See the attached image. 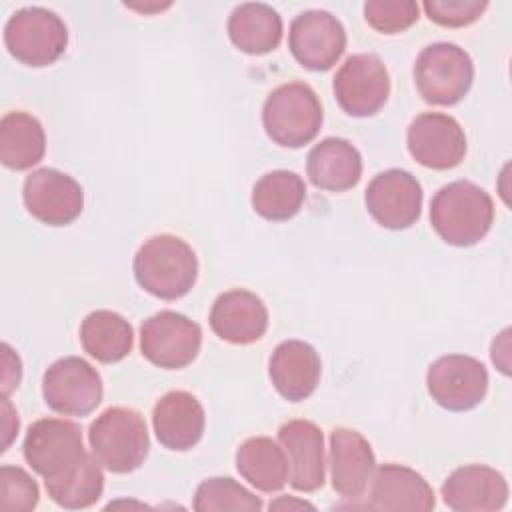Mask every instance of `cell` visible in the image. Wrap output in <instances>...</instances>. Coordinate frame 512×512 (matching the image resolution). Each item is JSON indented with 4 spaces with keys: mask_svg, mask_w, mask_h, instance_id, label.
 I'll list each match as a JSON object with an SVG mask.
<instances>
[{
    "mask_svg": "<svg viewBox=\"0 0 512 512\" xmlns=\"http://www.w3.org/2000/svg\"><path fill=\"white\" fill-rule=\"evenodd\" d=\"M494 222V202L486 190L470 180L442 186L430 202V224L452 246H474Z\"/></svg>",
    "mask_w": 512,
    "mask_h": 512,
    "instance_id": "6da1fadb",
    "label": "cell"
},
{
    "mask_svg": "<svg viewBox=\"0 0 512 512\" xmlns=\"http://www.w3.org/2000/svg\"><path fill=\"white\" fill-rule=\"evenodd\" d=\"M136 282L160 300H176L192 290L198 258L188 242L172 234L148 238L132 262Z\"/></svg>",
    "mask_w": 512,
    "mask_h": 512,
    "instance_id": "7a4b0ae2",
    "label": "cell"
},
{
    "mask_svg": "<svg viewBox=\"0 0 512 512\" xmlns=\"http://www.w3.org/2000/svg\"><path fill=\"white\" fill-rule=\"evenodd\" d=\"M94 458L114 474L140 468L150 450L148 428L140 412L124 406L104 410L88 428Z\"/></svg>",
    "mask_w": 512,
    "mask_h": 512,
    "instance_id": "3957f363",
    "label": "cell"
},
{
    "mask_svg": "<svg viewBox=\"0 0 512 512\" xmlns=\"http://www.w3.org/2000/svg\"><path fill=\"white\" fill-rule=\"evenodd\" d=\"M322 104L304 82H286L274 88L262 106V124L268 138L284 148L310 144L322 128Z\"/></svg>",
    "mask_w": 512,
    "mask_h": 512,
    "instance_id": "277c9868",
    "label": "cell"
},
{
    "mask_svg": "<svg viewBox=\"0 0 512 512\" xmlns=\"http://www.w3.org/2000/svg\"><path fill=\"white\" fill-rule=\"evenodd\" d=\"M474 64L470 54L452 42H434L414 62L418 94L434 106L458 104L470 90Z\"/></svg>",
    "mask_w": 512,
    "mask_h": 512,
    "instance_id": "5b68a950",
    "label": "cell"
},
{
    "mask_svg": "<svg viewBox=\"0 0 512 512\" xmlns=\"http://www.w3.org/2000/svg\"><path fill=\"white\" fill-rule=\"evenodd\" d=\"M4 44L18 62L40 68L56 62L64 54L68 28L56 12L42 6H26L8 18Z\"/></svg>",
    "mask_w": 512,
    "mask_h": 512,
    "instance_id": "8992f818",
    "label": "cell"
},
{
    "mask_svg": "<svg viewBox=\"0 0 512 512\" xmlns=\"http://www.w3.org/2000/svg\"><path fill=\"white\" fill-rule=\"evenodd\" d=\"M22 450L28 466L44 482L64 476L88 454L80 426L62 418L36 420L26 432Z\"/></svg>",
    "mask_w": 512,
    "mask_h": 512,
    "instance_id": "52a82bcc",
    "label": "cell"
},
{
    "mask_svg": "<svg viewBox=\"0 0 512 512\" xmlns=\"http://www.w3.org/2000/svg\"><path fill=\"white\" fill-rule=\"evenodd\" d=\"M102 378L80 356L52 362L42 376V396L50 410L64 416H86L102 402Z\"/></svg>",
    "mask_w": 512,
    "mask_h": 512,
    "instance_id": "ba28073f",
    "label": "cell"
},
{
    "mask_svg": "<svg viewBox=\"0 0 512 512\" xmlns=\"http://www.w3.org/2000/svg\"><path fill=\"white\" fill-rule=\"evenodd\" d=\"M202 328L188 316L162 310L146 318L140 326L142 356L164 370L188 366L200 352Z\"/></svg>",
    "mask_w": 512,
    "mask_h": 512,
    "instance_id": "9c48e42d",
    "label": "cell"
},
{
    "mask_svg": "<svg viewBox=\"0 0 512 512\" xmlns=\"http://www.w3.org/2000/svg\"><path fill=\"white\" fill-rule=\"evenodd\" d=\"M426 388L432 400L446 410H472L488 392V372L486 366L472 356L446 354L430 364Z\"/></svg>",
    "mask_w": 512,
    "mask_h": 512,
    "instance_id": "30bf717a",
    "label": "cell"
},
{
    "mask_svg": "<svg viewBox=\"0 0 512 512\" xmlns=\"http://www.w3.org/2000/svg\"><path fill=\"white\" fill-rule=\"evenodd\" d=\"M390 76L376 54H352L334 76V96L348 116H374L388 100Z\"/></svg>",
    "mask_w": 512,
    "mask_h": 512,
    "instance_id": "8fae6325",
    "label": "cell"
},
{
    "mask_svg": "<svg viewBox=\"0 0 512 512\" xmlns=\"http://www.w3.org/2000/svg\"><path fill=\"white\" fill-rule=\"evenodd\" d=\"M288 46L300 66L324 72L344 54L346 30L342 22L326 10H304L290 24Z\"/></svg>",
    "mask_w": 512,
    "mask_h": 512,
    "instance_id": "7c38bea8",
    "label": "cell"
},
{
    "mask_svg": "<svg viewBox=\"0 0 512 512\" xmlns=\"http://www.w3.org/2000/svg\"><path fill=\"white\" fill-rule=\"evenodd\" d=\"M22 198L26 210L42 224L66 226L84 208L82 186L56 168H38L26 176Z\"/></svg>",
    "mask_w": 512,
    "mask_h": 512,
    "instance_id": "4fadbf2b",
    "label": "cell"
},
{
    "mask_svg": "<svg viewBox=\"0 0 512 512\" xmlns=\"http://www.w3.org/2000/svg\"><path fill=\"white\" fill-rule=\"evenodd\" d=\"M370 216L388 230L410 228L422 210V186L406 170L390 168L376 174L364 194Z\"/></svg>",
    "mask_w": 512,
    "mask_h": 512,
    "instance_id": "5bb4252c",
    "label": "cell"
},
{
    "mask_svg": "<svg viewBox=\"0 0 512 512\" xmlns=\"http://www.w3.org/2000/svg\"><path fill=\"white\" fill-rule=\"evenodd\" d=\"M412 158L432 170L458 166L466 156V136L456 118L442 112L418 114L406 134Z\"/></svg>",
    "mask_w": 512,
    "mask_h": 512,
    "instance_id": "9a60e30c",
    "label": "cell"
},
{
    "mask_svg": "<svg viewBox=\"0 0 512 512\" xmlns=\"http://www.w3.org/2000/svg\"><path fill=\"white\" fill-rule=\"evenodd\" d=\"M278 440L288 462V482L298 492L324 486V436L310 420H288L278 428Z\"/></svg>",
    "mask_w": 512,
    "mask_h": 512,
    "instance_id": "2e32d148",
    "label": "cell"
},
{
    "mask_svg": "<svg viewBox=\"0 0 512 512\" xmlns=\"http://www.w3.org/2000/svg\"><path fill=\"white\" fill-rule=\"evenodd\" d=\"M440 492L444 504L456 512H492L508 502L506 478L484 464L456 468Z\"/></svg>",
    "mask_w": 512,
    "mask_h": 512,
    "instance_id": "e0dca14e",
    "label": "cell"
},
{
    "mask_svg": "<svg viewBox=\"0 0 512 512\" xmlns=\"http://www.w3.org/2000/svg\"><path fill=\"white\" fill-rule=\"evenodd\" d=\"M376 468L370 442L356 430L334 428L330 434V480L338 496L356 500Z\"/></svg>",
    "mask_w": 512,
    "mask_h": 512,
    "instance_id": "ac0fdd59",
    "label": "cell"
},
{
    "mask_svg": "<svg viewBox=\"0 0 512 512\" xmlns=\"http://www.w3.org/2000/svg\"><path fill=\"white\" fill-rule=\"evenodd\" d=\"M152 426L164 448L184 452L200 442L206 426V414L194 394L186 390H172L154 404Z\"/></svg>",
    "mask_w": 512,
    "mask_h": 512,
    "instance_id": "d6986e66",
    "label": "cell"
},
{
    "mask_svg": "<svg viewBox=\"0 0 512 512\" xmlns=\"http://www.w3.org/2000/svg\"><path fill=\"white\" fill-rule=\"evenodd\" d=\"M210 328L220 340L230 344H252L268 328V310L254 292L234 288L214 300Z\"/></svg>",
    "mask_w": 512,
    "mask_h": 512,
    "instance_id": "ffe728a7",
    "label": "cell"
},
{
    "mask_svg": "<svg viewBox=\"0 0 512 512\" xmlns=\"http://www.w3.org/2000/svg\"><path fill=\"white\" fill-rule=\"evenodd\" d=\"M320 356L314 346L302 340L280 342L268 364V374L276 392L290 400L302 402L314 394L320 380Z\"/></svg>",
    "mask_w": 512,
    "mask_h": 512,
    "instance_id": "44dd1931",
    "label": "cell"
},
{
    "mask_svg": "<svg viewBox=\"0 0 512 512\" xmlns=\"http://www.w3.org/2000/svg\"><path fill=\"white\" fill-rule=\"evenodd\" d=\"M436 504L432 486L416 470L402 464H382L372 476L368 508L428 512Z\"/></svg>",
    "mask_w": 512,
    "mask_h": 512,
    "instance_id": "7402d4cb",
    "label": "cell"
},
{
    "mask_svg": "<svg viewBox=\"0 0 512 512\" xmlns=\"http://www.w3.org/2000/svg\"><path fill=\"white\" fill-rule=\"evenodd\" d=\"M306 172L316 188L344 192L358 184L362 176V156L348 140L330 136L308 152Z\"/></svg>",
    "mask_w": 512,
    "mask_h": 512,
    "instance_id": "603a6c76",
    "label": "cell"
},
{
    "mask_svg": "<svg viewBox=\"0 0 512 512\" xmlns=\"http://www.w3.org/2000/svg\"><path fill=\"white\" fill-rule=\"evenodd\" d=\"M228 36L238 50L262 56L278 48L282 40V18L264 2H244L228 18Z\"/></svg>",
    "mask_w": 512,
    "mask_h": 512,
    "instance_id": "cb8c5ba5",
    "label": "cell"
},
{
    "mask_svg": "<svg viewBox=\"0 0 512 512\" xmlns=\"http://www.w3.org/2000/svg\"><path fill=\"white\" fill-rule=\"evenodd\" d=\"M46 152V134L38 118L14 110L0 120V160L10 170L36 166Z\"/></svg>",
    "mask_w": 512,
    "mask_h": 512,
    "instance_id": "d4e9b609",
    "label": "cell"
},
{
    "mask_svg": "<svg viewBox=\"0 0 512 512\" xmlns=\"http://www.w3.org/2000/svg\"><path fill=\"white\" fill-rule=\"evenodd\" d=\"M80 342L88 356L102 364H114L130 354L134 330L118 312L94 310L80 324Z\"/></svg>",
    "mask_w": 512,
    "mask_h": 512,
    "instance_id": "484cf974",
    "label": "cell"
},
{
    "mask_svg": "<svg viewBox=\"0 0 512 512\" xmlns=\"http://www.w3.org/2000/svg\"><path fill=\"white\" fill-rule=\"evenodd\" d=\"M236 470L260 492H278L288 480L286 454L268 436H254L238 446Z\"/></svg>",
    "mask_w": 512,
    "mask_h": 512,
    "instance_id": "4316f807",
    "label": "cell"
},
{
    "mask_svg": "<svg viewBox=\"0 0 512 512\" xmlns=\"http://www.w3.org/2000/svg\"><path fill=\"white\" fill-rule=\"evenodd\" d=\"M306 198L302 176L292 170H272L256 180L252 188V208L266 220L284 222L298 214Z\"/></svg>",
    "mask_w": 512,
    "mask_h": 512,
    "instance_id": "83f0119b",
    "label": "cell"
},
{
    "mask_svg": "<svg viewBox=\"0 0 512 512\" xmlns=\"http://www.w3.org/2000/svg\"><path fill=\"white\" fill-rule=\"evenodd\" d=\"M100 466L102 464L94 454H86L64 476L44 482L48 496L68 510H80L96 504L104 490V474Z\"/></svg>",
    "mask_w": 512,
    "mask_h": 512,
    "instance_id": "f1b7e54d",
    "label": "cell"
},
{
    "mask_svg": "<svg viewBox=\"0 0 512 512\" xmlns=\"http://www.w3.org/2000/svg\"><path fill=\"white\" fill-rule=\"evenodd\" d=\"M194 510L198 512H222L244 510L254 512L262 508V500L246 490L232 478H208L198 484L194 494Z\"/></svg>",
    "mask_w": 512,
    "mask_h": 512,
    "instance_id": "f546056e",
    "label": "cell"
},
{
    "mask_svg": "<svg viewBox=\"0 0 512 512\" xmlns=\"http://www.w3.org/2000/svg\"><path fill=\"white\" fill-rule=\"evenodd\" d=\"M420 16L414 0H368L364 4L366 22L382 34H398L408 30Z\"/></svg>",
    "mask_w": 512,
    "mask_h": 512,
    "instance_id": "4dcf8cb0",
    "label": "cell"
},
{
    "mask_svg": "<svg viewBox=\"0 0 512 512\" xmlns=\"http://www.w3.org/2000/svg\"><path fill=\"white\" fill-rule=\"evenodd\" d=\"M40 498L38 484L20 468L4 464L0 468V508L8 512H30Z\"/></svg>",
    "mask_w": 512,
    "mask_h": 512,
    "instance_id": "1f68e13d",
    "label": "cell"
},
{
    "mask_svg": "<svg viewBox=\"0 0 512 512\" xmlns=\"http://www.w3.org/2000/svg\"><path fill=\"white\" fill-rule=\"evenodd\" d=\"M426 16L446 28H460L476 22L488 8L486 0H426Z\"/></svg>",
    "mask_w": 512,
    "mask_h": 512,
    "instance_id": "d6a6232c",
    "label": "cell"
},
{
    "mask_svg": "<svg viewBox=\"0 0 512 512\" xmlns=\"http://www.w3.org/2000/svg\"><path fill=\"white\" fill-rule=\"evenodd\" d=\"M22 378V364L18 354L4 342L2 344V392L8 396L14 388H18Z\"/></svg>",
    "mask_w": 512,
    "mask_h": 512,
    "instance_id": "836d02e7",
    "label": "cell"
},
{
    "mask_svg": "<svg viewBox=\"0 0 512 512\" xmlns=\"http://www.w3.org/2000/svg\"><path fill=\"white\" fill-rule=\"evenodd\" d=\"M18 434V414L12 408L8 396L2 398V452L10 446L12 438Z\"/></svg>",
    "mask_w": 512,
    "mask_h": 512,
    "instance_id": "e575fe53",
    "label": "cell"
},
{
    "mask_svg": "<svg viewBox=\"0 0 512 512\" xmlns=\"http://www.w3.org/2000/svg\"><path fill=\"white\" fill-rule=\"evenodd\" d=\"M272 508H280V510H284V508H308V510H314V506L312 504H308V502H304V500H292V498H278V500H274V502H270V510Z\"/></svg>",
    "mask_w": 512,
    "mask_h": 512,
    "instance_id": "d590c367",
    "label": "cell"
}]
</instances>
